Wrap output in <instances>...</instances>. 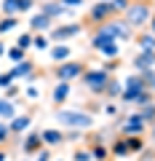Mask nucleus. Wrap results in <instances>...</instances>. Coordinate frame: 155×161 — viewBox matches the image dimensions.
Listing matches in <instances>:
<instances>
[{"label": "nucleus", "mask_w": 155, "mask_h": 161, "mask_svg": "<svg viewBox=\"0 0 155 161\" xmlns=\"http://www.w3.org/2000/svg\"><path fill=\"white\" fill-rule=\"evenodd\" d=\"M56 121L64 129L72 132H88L94 126V115L86 110H70V108H56Z\"/></svg>", "instance_id": "obj_1"}, {"label": "nucleus", "mask_w": 155, "mask_h": 161, "mask_svg": "<svg viewBox=\"0 0 155 161\" xmlns=\"http://www.w3.org/2000/svg\"><path fill=\"white\" fill-rule=\"evenodd\" d=\"M115 16H121V14L115 11L112 0H96V3L88 8V16L83 19V24H86V27H99V24L110 22V19H115Z\"/></svg>", "instance_id": "obj_2"}, {"label": "nucleus", "mask_w": 155, "mask_h": 161, "mask_svg": "<svg viewBox=\"0 0 155 161\" xmlns=\"http://www.w3.org/2000/svg\"><path fill=\"white\" fill-rule=\"evenodd\" d=\"M110 78H112V73H107L104 67H86V73L80 75V83L91 94H99V97H102L104 89H107V83H110Z\"/></svg>", "instance_id": "obj_3"}, {"label": "nucleus", "mask_w": 155, "mask_h": 161, "mask_svg": "<svg viewBox=\"0 0 155 161\" xmlns=\"http://www.w3.org/2000/svg\"><path fill=\"white\" fill-rule=\"evenodd\" d=\"M86 67H88V64L83 62V59H67V62L54 64V78L72 83V80H80V75L86 73Z\"/></svg>", "instance_id": "obj_4"}, {"label": "nucleus", "mask_w": 155, "mask_h": 161, "mask_svg": "<svg viewBox=\"0 0 155 161\" xmlns=\"http://www.w3.org/2000/svg\"><path fill=\"white\" fill-rule=\"evenodd\" d=\"M150 16H152V6H150V3H131V6L123 11V19H126V22L131 24L134 30L147 27Z\"/></svg>", "instance_id": "obj_5"}, {"label": "nucleus", "mask_w": 155, "mask_h": 161, "mask_svg": "<svg viewBox=\"0 0 155 161\" xmlns=\"http://www.w3.org/2000/svg\"><path fill=\"white\" fill-rule=\"evenodd\" d=\"M83 30H86L83 22H62V24H56V27H51L48 38H51V43H67L70 38H78Z\"/></svg>", "instance_id": "obj_6"}, {"label": "nucleus", "mask_w": 155, "mask_h": 161, "mask_svg": "<svg viewBox=\"0 0 155 161\" xmlns=\"http://www.w3.org/2000/svg\"><path fill=\"white\" fill-rule=\"evenodd\" d=\"M99 27H104L110 35H112V40H134V27L126 22L123 16H115V19H110V22H104V24H99Z\"/></svg>", "instance_id": "obj_7"}, {"label": "nucleus", "mask_w": 155, "mask_h": 161, "mask_svg": "<svg viewBox=\"0 0 155 161\" xmlns=\"http://www.w3.org/2000/svg\"><path fill=\"white\" fill-rule=\"evenodd\" d=\"M8 73L13 75V80H22V83H35L38 80V64L32 62V59H24V62H19V64H13Z\"/></svg>", "instance_id": "obj_8"}, {"label": "nucleus", "mask_w": 155, "mask_h": 161, "mask_svg": "<svg viewBox=\"0 0 155 161\" xmlns=\"http://www.w3.org/2000/svg\"><path fill=\"white\" fill-rule=\"evenodd\" d=\"M40 14L51 16L54 22H56V19H64V22H72V16H75V11H72V8L62 6L59 0H43V3H40Z\"/></svg>", "instance_id": "obj_9"}, {"label": "nucleus", "mask_w": 155, "mask_h": 161, "mask_svg": "<svg viewBox=\"0 0 155 161\" xmlns=\"http://www.w3.org/2000/svg\"><path fill=\"white\" fill-rule=\"evenodd\" d=\"M144 129H147V124L139 118V113L126 115V118H123V124H121V134H123V137H131V134H144Z\"/></svg>", "instance_id": "obj_10"}, {"label": "nucleus", "mask_w": 155, "mask_h": 161, "mask_svg": "<svg viewBox=\"0 0 155 161\" xmlns=\"http://www.w3.org/2000/svg\"><path fill=\"white\" fill-rule=\"evenodd\" d=\"M29 126H32V113H16L11 121H8V129H11L13 137H22V134H27Z\"/></svg>", "instance_id": "obj_11"}, {"label": "nucleus", "mask_w": 155, "mask_h": 161, "mask_svg": "<svg viewBox=\"0 0 155 161\" xmlns=\"http://www.w3.org/2000/svg\"><path fill=\"white\" fill-rule=\"evenodd\" d=\"M40 140H43V145H46V148H59V145L67 142V134H64L62 129L48 126V129H40Z\"/></svg>", "instance_id": "obj_12"}, {"label": "nucleus", "mask_w": 155, "mask_h": 161, "mask_svg": "<svg viewBox=\"0 0 155 161\" xmlns=\"http://www.w3.org/2000/svg\"><path fill=\"white\" fill-rule=\"evenodd\" d=\"M88 148H91L94 161H107V158H110V145L102 142V134H94L91 142H88Z\"/></svg>", "instance_id": "obj_13"}, {"label": "nucleus", "mask_w": 155, "mask_h": 161, "mask_svg": "<svg viewBox=\"0 0 155 161\" xmlns=\"http://www.w3.org/2000/svg\"><path fill=\"white\" fill-rule=\"evenodd\" d=\"M131 67L137 70V73H142V70H150V67H155V48H150V51H139L137 57L131 59Z\"/></svg>", "instance_id": "obj_14"}, {"label": "nucleus", "mask_w": 155, "mask_h": 161, "mask_svg": "<svg viewBox=\"0 0 155 161\" xmlns=\"http://www.w3.org/2000/svg\"><path fill=\"white\" fill-rule=\"evenodd\" d=\"M54 27V19L46 16V14H35V16H29V32H51Z\"/></svg>", "instance_id": "obj_15"}, {"label": "nucleus", "mask_w": 155, "mask_h": 161, "mask_svg": "<svg viewBox=\"0 0 155 161\" xmlns=\"http://www.w3.org/2000/svg\"><path fill=\"white\" fill-rule=\"evenodd\" d=\"M67 99H70V83L67 80H56V86H54V92H51V102L56 105V108H62Z\"/></svg>", "instance_id": "obj_16"}, {"label": "nucleus", "mask_w": 155, "mask_h": 161, "mask_svg": "<svg viewBox=\"0 0 155 161\" xmlns=\"http://www.w3.org/2000/svg\"><path fill=\"white\" fill-rule=\"evenodd\" d=\"M110 156H112V158H128V156H131L128 153V140L123 137V134L110 142Z\"/></svg>", "instance_id": "obj_17"}, {"label": "nucleus", "mask_w": 155, "mask_h": 161, "mask_svg": "<svg viewBox=\"0 0 155 161\" xmlns=\"http://www.w3.org/2000/svg\"><path fill=\"white\" fill-rule=\"evenodd\" d=\"M40 145H43L40 132H27V137H24V142H22V150H24L27 156H32V153L40 150Z\"/></svg>", "instance_id": "obj_18"}, {"label": "nucleus", "mask_w": 155, "mask_h": 161, "mask_svg": "<svg viewBox=\"0 0 155 161\" xmlns=\"http://www.w3.org/2000/svg\"><path fill=\"white\" fill-rule=\"evenodd\" d=\"M48 54H51L54 64H59V62H67V59L72 57V51H70V46H67V43H54V46L48 48Z\"/></svg>", "instance_id": "obj_19"}, {"label": "nucleus", "mask_w": 155, "mask_h": 161, "mask_svg": "<svg viewBox=\"0 0 155 161\" xmlns=\"http://www.w3.org/2000/svg\"><path fill=\"white\" fill-rule=\"evenodd\" d=\"M110 40H112V35L104 27H94V32H91V48L94 51H99V48H102L104 43H110Z\"/></svg>", "instance_id": "obj_20"}, {"label": "nucleus", "mask_w": 155, "mask_h": 161, "mask_svg": "<svg viewBox=\"0 0 155 161\" xmlns=\"http://www.w3.org/2000/svg\"><path fill=\"white\" fill-rule=\"evenodd\" d=\"M13 115H16V102L0 97V121H11Z\"/></svg>", "instance_id": "obj_21"}, {"label": "nucleus", "mask_w": 155, "mask_h": 161, "mask_svg": "<svg viewBox=\"0 0 155 161\" xmlns=\"http://www.w3.org/2000/svg\"><path fill=\"white\" fill-rule=\"evenodd\" d=\"M121 94H123V80H118L112 75L110 83H107V89H104V97H107V99H121Z\"/></svg>", "instance_id": "obj_22"}, {"label": "nucleus", "mask_w": 155, "mask_h": 161, "mask_svg": "<svg viewBox=\"0 0 155 161\" xmlns=\"http://www.w3.org/2000/svg\"><path fill=\"white\" fill-rule=\"evenodd\" d=\"M134 43L139 46V51H150V48H155V35L152 32H139V35H134Z\"/></svg>", "instance_id": "obj_23"}, {"label": "nucleus", "mask_w": 155, "mask_h": 161, "mask_svg": "<svg viewBox=\"0 0 155 161\" xmlns=\"http://www.w3.org/2000/svg\"><path fill=\"white\" fill-rule=\"evenodd\" d=\"M126 140H128V153H131V156H139L144 148H147L142 134H131V137H126Z\"/></svg>", "instance_id": "obj_24"}, {"label": "nucleus", "mask_w": 155, "mask_h": 161, "mask_svg": "<svg viewBox=\"0 0 155 161\" xmlns=\"http://www.w3.org/2000/svg\"><path fill=\"white\" fill-rule=\"evenodd\" d=\"M137 113H139V118H142L144 124H147V126H152V124H155V102L142 105V108H139Z\"/></svg>", "instance_id": "obj_25"}, {"label": "nucleus", "mask_w": 155, "mask_h": 161, "mask_svg": "<svg viewBox=\"0 0 155 161\" xmlns=\"http://www.w3.org/2000/svg\"><path fill=\"white\" fill-rule=\"evenodd\" d=\"M19 27V16H0V35H8Z\"/></svg>", "instance_id": "obj_26"}, {"label": "nucleus", "mask_w": 155, "mask_h": 161, "mask_svg": "<svg viewBox=\"0 0 155 161\" xmlns=\"http://www.w3.org/2000/svg\"><path fill=\"white\" fill-rule=\"evenodd\" d=\"M99 54H102V57H110V59H118V57H121V46H118V40L104 43V46L99 48Z\"/></svg>", "instance_id": "obj_27"}, {"label": "nucleus", "mask_w": 155, "mask_h": 161, "mask_svg": "<svg viewBox=\"0 0 155 161\" xmlns=\"http://www.w3.org/2000/svg\"><path fill=\"white\" fill-rule=\"evenodd\" d=\"M32 46L38 48V51H48V48H51L54 43H51V38H48L46 32H35V38H32Z\"/></svg>", "instance_id": "obj_28"}, {"label": "nucleus", "mask_w": 155, "mask_h": 161, "mask_svg": "<svg viewBox=\"0 0 155 161\" xmlns=\"http://www.w3.org/2000/svg\"><path fill=\"white\" fill-rule=\"evenodd\" d=\"M0 14L3 16H19V0H3L0 3Z\"/></svg>", "instance_id": "obj_29"}, {"label": "nucleus", "mask_w": 155, "mask_h": 161, "mask_svg": "<svg viewBox=\"0 0 155 161\" xmlns=\"http://www.w3.org/2000/svg\"><path fill=\"white\" fill-rule=\"evenodd\" d=\"M6 57L11 59L13 64H19V62H24V59H27V51H24V48H19V46H11L6 51Z\"/></svg>", "instance_id": "obj_30"}, {"label": "nucleus", "mask_w": 155, "mask_h": 161, "mask_svg": "<svg viewBox=\"0 0 155 161\" xmlns=\"http://www.w3.org/2000/svg\"><path fill=\"white\" fill-rule=\"evenodd\" d=\"M72 161H94V156H91V148H88V145H80V148H75V153H72Z\"/></svg>", "instance_id": "obj_31"}, {"label": "nucleus", "mask_w": 155, "mask_h": 161, "mask_svg": "<svg viewBox=\"0 0 155 161\" xmlns=\"http://www.w3.org/2000/svg\"><path fill=\"white\" fill-rule=\"evenodd\" d=\"M32 38H35V32H29V30H27V32H22V35L16 38V46L27 51V48H32Z\"/></svg>", "instance_id": "obj_32"}, {"label": "nucleus", "mask_w": 155, "mask_h": 161, "mask_svg": "<svg viewBox=\"0 0 155 161\" xmlns=\"http://www.w3.org/2000/svg\"><path fill=\"white\" fill-rule=\"evenodd\" d=\"M19 94H22V86H19V83H11L8 89H3V97L6 99H16Z\"/></svg>", "instance_id": "obj_33"}, {"label": "nucleus", "mask_w": 155, "mask_h": 161, "mask_svg": "<svg viewBox=\"0 0 155 161\" xmlns=\"http://www.w3.org/2000/svg\"><path fill=\"white\" fill-rule=\"evenodd\" d=\"M11 137H13V134H11V129H8V124H6V121H0V145H6Z\"/></svg>", "instance_id": "obj_34"}, {"label": "nucleus", "mask_w": 155, "mask_h": 161, "mask_svg": "<svg viewBox=\"0 0 155 161\" xmlns=\"http://www.w3.org/2000/svg\"><path fill=\"white\" fill-rule=\"evenodd\" d=\"M139 75H142V80L147 83L150 89H152V83H155V67H150V70H142Z\"/></svg>", "instance_id": "obj_35"}, {"label": "nucleus", "mask_w": 155, "mask_h": 161, "mask_svg": "<svg viewBox=\"0 0 155 161\" xmlns=\"http://www.w3.org/2000/svg\"><path fill=\"white\" fill-rule=\"evenodd\" d=\"M38 6V0H19V14H27Z\"/></svg>", "instance_id": "obj_36"}, {"label": "nucleus", "mask_w": 155, "mask_h": 161, "mask_svg": "<svg viewBox=\"0 0 155 161\" xmlns=\"http://www.w3.org/2000/svg\"><path fill=\"white\" fill-rule=\"evenodd\" d=\"M112 6H115V11H118V14L123 16V11H126V8L131 6V0H112Z\"/></svg>", "instance_id": "obj_37"}, {"label": "nucleus", "mask_w": 155, "mask_h": 161, "mask_svg": "<svg viewBox=\"0 0 155 161\" xmlns=\"http://www.w3.org/2000/svg\"><path fill=\"white\" fill-rule=\"evenodd\" d=\"M13 83V75L11 73H0V89H8Z\"/></svg>", "instance_id": "obj_38"}, {"label": "nucleus", "mask_w": 155, "mask_h": 161, "mask_svg": "<svg viewBox=\"0 0 155 161\" xmlns=\"http://www.w3.org/2000/svg\"><path fill=\"white\" fill-rule=\"evenodd\" d=\"M24 94H27V99H38V97H40V89H38V86H27Z\"/></svg>", "instance_id": "obj_39"}, {"label": "nucleus", "mask_w": 155, "mask_h": 161, "mask_svg": "<svg viewBox=\"0 0 155 161\" xmlns=\"http://www.w3.org/2000/svg\"><path fill=\"white\" fill-rule=\"evenodd\" d=\"M59 3H62V6H67V8H72V11H75V8H80L83 3H86V0H59Z\"/></svg>", "instance_id": "obj_40"}, {"label": "nucleus", "mask_w": 155, "mask_h": 161, "mask_svg": "<svg viewBox=\"0 0 155 161\" xmlns=\"http://www.w3.org/2000/svg\"><path fill=\"white\" fill-rule=\"evenodd\" d=\"M104 115H110V118H112V115H118V105L107 102V105H104Z\"/></svg>", "instance_id": "obj_41"}, {"label": "nucleus", "mask_w": 155, "mask_h": 161, "mask_svg": "<svg viewBox=\"0 0 155 161\" xmlns=\"http://www.w3.org/2000/svg\"><path fill=\"white\" fill-rule=\"evenodd\" d=\"M35 161H51V150H38V158Z\"/></svg>", "instance_id": "obj_42"}, {"label": "nucleus", "mask_w": 155, "mask_h": 161, "mask_svg": "<svg viewBox=\"0 0 155 161\" xmlns=\"http://www.w3.org/2000/svg\"><path fill=\"white\" fill-rule=\"evenodd\" d=\"M147 27H150V32L155 35V11H152V16H150V22H147Z\"/></svg>", "instance_id": "obj_43"}, {"label": "nucleus", "mask_w": 155, "mask_h": 161, "mask_svg": "<svg viewBox=\"0 0 155 161\" xmlns=\"http://www.w3.org/2000/svg\"><path fill=\"white\" fill-rule=\"evenodd\" d=\"M6 51H8V46L3 43V38H0V57H6Z\"/></svg>", "instance_id": "obj_44"}, {"label": "nucleus", "mask_w": 155, "mask_h": 161, "mask_svg": "<svg viewBox=\"0 0 155 161\" xmlns=\"http://www.w3.org/2000/svg\"><path fill=\"white\" fill-rule=\"evenodd\" d=\"M8 158V150H3V148H0V161H6Z\"/></svg>", "instance_id": "obj_45"}, {"label": "nucleus", "mask_w": 155, "mask_h": 161, "mask_svg": "<svg viewBox=\"0 0 155 161\" xmlns=\"http://www.w3.org/2000/svg\"><path fill=\"white\" fill-rule=\"evenodd\" d=\"M150 137L155 140V124H152V126H150Z\"/></svg>", "instance_id": "obj_46"}, {"label": "nucleus", "mask_w": 155, "mask_h": 161, "mask_svg": "<svg viewBox=\"0 0 155 161\" xmlns=\"http://www.w3.org/2000/svg\"><path fill=\"white\" fill-rule=\"evenodd\" d=\"M131 3H150V0H131Z\"/></svg>", "instance_id": "obj_47"}, {"label": "nucleus", "mask_w": 155, "mask_h": 161, "mask_svg": "<svg viewBox=\"0 0 155 161\" xmlns=\"http://www.w3.org/2000/svg\"><path fill=\"white\" fill-rule=\"evenodd\" d=\"M152 94H155V83H152Z\"/></svg>", "instance_id": "obj_48"}, {"label": "nucleus", "mask_w": 155, "mask_h": 161, "mask_svg": "<svg viewBox=\"0 0 155 161\" xmlns=\"http://www.w3.org/2000/svg\"><path fill=\"white\" fill-rule=\"evenodd\" d=\"M56 161H64V158H56Z\"/></svg>", "instance_id": "obj_49"}]
</instances>
